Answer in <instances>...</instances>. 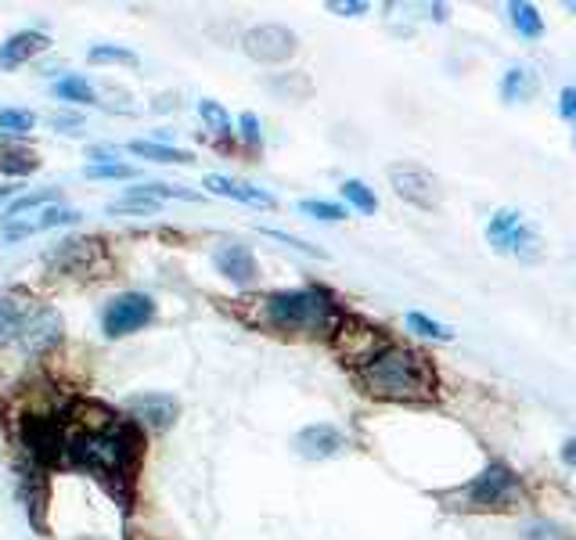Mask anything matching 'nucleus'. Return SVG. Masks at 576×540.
I'll return each mask as SVG.
<instances>
[{
	"label": "nucleus",
	"mask_w": 576,
	"mask_h": 540,
	"mask_svg": "<svg viewBox=\"0 0 576 540\" xmlns=\"http://www.w3.org/2000/svg\"><path fill=\"white\" fill-rule=\"evenodd\" d=\"M141 458L144 429L134 418H123L101 404H90V400H72L65 465L94 472L123 512L134 508V483Z\"/></svg>",
	"instance_id": "f257e3e1"
},
{
	"label": "nucleus",
	"mask_w": 576,
	"mask_h": 540,
	"mask_svg": "<svg viewBox=\"0 0 576 540\" xmlns=\"http://www.w3.org/2000/svg\"><path fill=\"white\" fill-rule=\"evenodd\" d=\"M245 321L270 335H332L342 314L328 288L306 285L260 296L245 314Z\"/></svg>",
	"instance_id": "f03ea898"
},
{
	"label": "nucleus",
	"mask_w": 576,
	"mask_h": 540,
	"mask_svg": "<svg viewBox=\"0 0 576 540\" xmlns=\"http://www.w3.org/2000/svg\"><path fill=\"white\" fill-rule=\"evenodd\" d=\"M357 378L364 393L386 400V404H429L436 396L432 360L411 346H396V342H389L364 368H357Z\"/></svg>",
	"instance_id": "7ed1b4c3"
},
{
	"label": "nucleus",
	"mask_w": 576,
	"mask_h": 540,
	"mask_svg": "<svg viewBox=\"0 0 576 540\" xmlns=\"http://www.w3.org/2000/svg\"><path fill=\"white\" fill-rule=\"evenodd\" d=\"M526 490L522 479L515 476L504 461H490L476 479H468L465 486L454 490H440L436 501H443L454 512H508L515 504H522Z\"/></svg>",
	"instance_id": "20e7f679"
},
{
	"label": "nucleus",
	"mask_w": 576,
	"mask_h": 540,
	"mask_svg": "<svg viewBox=\"0 0 576 540\" xmlns=\"http://www.w3.org/2000/svg\"><path fill=\"white\" fill-rule=\"evenodd\" d=\"M155 314H159V306L148 292H119L116 299H108L105 314H101V335L105 339H126V335L148 328Z\"/></svg>",
	"instance_id": "39448f33"
},
{
	"label": "nucleus",
	"mask_w": 576,
	"mask_h": 540,
	"mask_svg": "<svg viewBox=\"0 0 576 540\" xmlns=\"http://www.w3.org/2000/svg\"><path fill=\"white\" fill-rule=\"evenodd\" d=\"M486 242L497 252L519 256V260H537L540 256V238L533 234V227L522 220L519 209H497L486 224Z\"/></svg>",
	"instance_id": "423d86ee"
},
{
	"label": "nucleus",
	"mask_w": 576,
	"mask_h": 540,
	"mask_svg": "<svg viewBox=\"0 0 576 540\" xmlns=\"http://www.w3.org/2000/svg\"><path fill=\"white\" fill-rule=\"evenodd\" d=\"M332 346L346 364L364 368L378 350H386L389 339L382 335V328H375V324L360 321V317H342L332 332Z\"/></svg>",
	"instance_id": "0eeeda50"
},
{
	"label": "nucleus",
	"mask_w": 576,
	"mask_h": 540,
	"mask_svg": "<svg viewBox=\"0 0 576 540\" xmlns=\"http://www.w3.org/2000/svg\"><path fill=\"white\" fill-rule=\"evenodd\" d=\"M65 335V321L62 314L54 310V306H44V303H33L29 306L26 321H22V328H18V346H22V353H29V357H44V353H51L58 342H62Z\"/></svg>",
	"instance_id": "6e6552de"
},
{
	"label": "nucleus",
	"mask_w": 576,
	"mask_h": 540,
	"mask_svg": "<svg viewBox=\"0 0 576 540\" xmlns=\"http://www.w3.org/2000/svg\"><path fill=\"white\" fill-rule=\"evenodd\" d=\"M242 51L249 54L252 62L278 65V62H288V58L299 51V40L296 33L288 26H281V22H263V26H252L249 33L242 36Z\"/></svg>",
	"instance_id": "1a4fd4ad"
},
{
	"label": "nucleus",
	"mask_w": 576,
	"mask_h": 540,
	"mask_svg": "<svg viewBox=\"0 0 576 540\" xmlns=\"http://www.w3.org/2000/svg\"><path fill=\"white\" fill-rule=\"evenodd\" d=\"M389 184L411 206L418 209L440 206V184H436V177L429 170H422V166H414V162H393L389 166Z\"/></svg>",
	"instance_id": "9d476101"
},
{
	"label": "nucleus",
	"mask_w": 576,
	"mask_h": 540,
	"mask_svg": "<svg viewBox=\"0 0 576 540\" xmlns=\"http://www.w3.org/2000/svg\"><path fill=\"white\" fill-rule=\"evenodd\" d=\"M101 260H105V245L98 238H69L47 256V267L65 278H83V274H94Z\"/></svg>",
	"instance_id": "9b49d317"
},
{
	"label": "nucleus",
	"mask_w": 576,
	"mask_h": 540,
	"mask_svg": "<svg viewBox=\"0 0 576 540\" xmlns=\"http://www.w3.org/2000/svg\"><path fill=\"white\" fill-rule=\"evenodd\" d=\"M126 418H134L141 429L166 432L177 425L180 404H177V396H170V393H134L126 400Z\"/></svg>",
	"instance_id": "f8f14e48"
},
{
	"label": "nucleus",
	"mask_w": 576,
	"mask_h": 540,
	"mask_svg": "<svg viewBox=\"0 0 576 540\" xmlns=\"http://www.w3.org/2000/svg\"><path fill=\"white\" fill-rule=\"evenodd\" d=\"M80 209L72 206H62V202H54V206H44L36 209V213L29 216H18V220H11V224L0 227V238L4 242H22V238H29V234H40V231H54V227H69V224H80Z\"/></svg>",
	"instance_id": "ddd939ff"
},
{
	"label": "nucleus",
	"mask_w": 576,
	"mask_h": 540,
	"mask_svg": "<svg viewBox=\"0 0 576 540\" xmlns=\"http://www.w3.org/2000/svg\"><path fill=\"white\" fill-rule=\"evenodd\" d=\"M292 450L306 461H328L346 450V436H342L335 425L317 422V425H306V429H299L296 436H292Z\"/></svg>",
	"instance_id": "4468645a"
},
{
	"label": "nucleus",
	"mask_w": 576,
	"mask_h": 540,
	"mask_svg": "<svg viewBox=\"0 0 576 540\" xmlns=\"http://www.w3.org/2000/svg\"><path fill=\"white\" fill-rule=\"evenodd\" d=\"M202 188H206L209 195L242 202V206H256V209L278 206V198L270 195V191L256 188V184H245V180H238V177H227V173H206V177H202Z\"/></svg>",
	"instance_id": "2eb2a0df"
},
{
	"label": "nucleus",
	"mask_w": 576,
	"mask_h": 540,
	"mask_svg": "<svg viewBox=\"0 0 576 540\" xmlns=\"http://www.w3.org/2000/svg\"><path fill=\"white\" fill-rule=\"evenodd\" d=\"M18 494H22V504H26V515H29V526H33L40 537H47V519H44V508H47V476L44 468H36L26 461L22 476H18Z\"/></svg>",
	"instance_id": "dca6fc26"
},
{
	"label": "nucleus",
	"mask_w": 576,
	"mask_h": 540,
	"mask_svg": "<svg viewBox=\"0 0 576 540\" xmlns=\"http://www.w3.org/2000/svg\"><path fill=\"white\" fill-rule=\"evenodd\" d=\"M213 263H216V270L238 288H252L260 281V263H256V256H252L245 245L231 242V245H224V249H216Z\"/></svg>",
	"instance_id": "f3484780"
},
{
	"label": "nucleus",
	"mask_w": 576,
	"mask_h": 540,
	"mask_svg": "<svg viewBox=\"0 0 576 540\" xmlns=\"http://www.w3.org/2000/svg\"><path fill=\"white\" fill-rule=\"evenodd\" d=\"M51 47V36L40 33V29H22V33H11L4 44H0V69L15 72L18 65L33 62L36 54Z\"/></svg>",
	"instance_id": "a211bd4d"
},
{
	"label": "nucleus",
	"mask_w": 576,
	"mask_h": 540,
	"mask_svg": "<svg viewBox=\"0 0 576 540\" xmlns=\"http://www.w3.org/2000/svg\"><path fill=\"white\" fill-rule=\"evenodd\" d=\"M29 306L33 303L26 296H0V350L18 339V328L26 321Z\"/></svg>",
	"instance_id": "6ab92c4d"
},
{
	"label": "nucleus",
	"mask_w": 576,
	"mask_h": 540,
	"mask_svg": "<svg viewBox=\"0 0 576 540\" xmlns=\"http://www.w3.org/2000/svg\"><path fill=\"white\" fill-rule=\"evenodd\" d=\"M126 152L137 155V159H148V162H170V166H188L195 162V155L184 152V148H173V144H162V141H130Z\"/></svg>",
	"instance_id": "aec40b11"
},
{
	"label": "nucleus",
	"mask_w": 576,
	"mask_h": 540,
	"mask_svg": "<svg viewBox=\"0 0 576 540\" xmlns=\"http://www.w3.org/2000/svg\"><path fill=\"white\" fill-rule=\"evenodd\" d=\"M54 98L58 101H69L72 108L76 105H101L98 101V90H94V83L87 80V76H76V72H69V76H62V80H54Z\"/></svg>",
	"instance_id": "412c9836"
},
{
	"label": "nucleus",
	"mask_w": 576,
	"mask_h": 540,
	"mask_svg": "<svg viewBox=\"0 0 576 540\" xmlns=\"http://www.w3.org/2000/svg\"><path fill=\"white\" fill-rule=\"evenodd\" d=\"M54 202H62V191H58V188H44V191H29V195H18L15 202L4 209V224H11V220H18V216L36 213V209H44V206H54Z\"/></svg>",
	"instance_id": "4be33fe9"
},
{
	"label": "nucleus",
	"mask_w": 576,
	"mask_h": 540,
	"mask_svg": "<svg viewBox=\"0 0 576 540\" xmlns=\"http://www.w3.org/2000/svg\"><path fill=\"white\" fill-rule=\"evenodd\" d=\"M36 170H40L36 152H29V148H0V173H4V177L22 180Z\"/></svg>",
	"instance_id": "5701e85b"
},
{
	"label": "nucleus",
	"mask_w": 576,
	"mask_h": 540,
	"mask_svg": "<svg viewBox=\"0 0 576 540\" xmlns=\"http://www.w3.org/2000/svg\"><path fill=\"white\" fill-rule=\"evenodd\" d=\"M537 94V80L530 69H508L501 80V98L504 101H530Z\"/></svg>",
	"instance_id": "b1692460"
},
{
	"label": "nucleus",
	"mask_w": 576,
	"mask_h": 540,
	"mask_svg": "<svg viewBox=\"0 0 576 540\" xmlns=\"http://www.w3.org/2000/svg\"><path fill=\"white\" fill-rule=\"evenodd\" d=\"M162 209V202H155V198L148 195H137L134 188H126L123 195L108 206V213H116V216H155Z\"/></svg>",
	"instance_id": "393cba45"
},
{
	"label": "nucleus",
	"mask_w": 576,
	"mask_h": 540,
	"mask_svg": "<svg viewBox=\"0 0 576 540\" xmlns=\"http://www.w3.org/2000/svg\"><path fill=\"white\" fill-rule=\"evenodd\" d=\"M508 15H512V26L519 36H540L544 33V18L537 15V8L533 4H526V0H515V4H508Z\"/></svg>",
	"instance_id": "a878e982"
},
{
	"label": "nucleus",
	"mask_w": 576,
	"mask_h": 540,
	"mask_svg": "<svg viewBox=\"0 0 576 540\" xmlns=\"http://www.w3.org/2000/svg\"><path fill=\"white\" fill-rule=\"evenodd\" d=\"M342 198H346V206H353L357 213H364V216H371L378 209V198H375V191L364 184V180H342Z\"/></svg>",
	"instance_id": "bb28decb"
},
{
	"label": "nucleus",
	"mask_w": 576,
	"mask_h": 540,
	"mask_svg": "<svg viewBox=\"0 0 576 540\" xmlns=\"http://www.w3.org/2000/svg\"><path fill=\"white\" fill-rule=\"evenodd\" d=\"M87 62L90 65H137V54L119 44H94L87 51Z\"/></svg>",
	"instance_id": "cd10ccee"
},
{
	"label": "nucleus",
	"mask_w": 576,
	"mask_h": 540,
	"mask_svg": "<svg viewBox=\"0 0 576 540\" xmlns=\"http://www.w3.org/2000/svg\"><path fill=\"white\" fill-rule=\"evenodd\" d=\"M36 116L29 108H0V134H11V137H26L33 134Z\"/></svg>",
	"instance_id": "c85d7f7f"
},
{
	"label": "nucleus",
	"mask_w": 576,
	"mask_h": 540,
	"mask_svg": "<svg viewBox=\"0 0 576 540\" xmlns=\"http://www.w3.org/2000/svg\"><path fill=\"white\" fill-rule=\"evenodd\" d=\"M404 321H407V328H411L414 335H422V339H432V342H450V339H454V332H450L447 324L432 321V317L418 314V310H411Z\"/></svg>",
	"instance_id": "c756f323"
},
{
	"label": "nucleus",
	"mask_w": 576,
	"mask_h": 540,
	"mask_svg": "<svg viewBox=\"0 0 576 540\" xmlns=\"http://www.w3.org/2000/svg\"><path fill=\"white\" fill-rule=\"evenodd\" d=\"M198 119L213 130V134H220V137H227L234 130V123H231V116H227V108L220 105V101H198Z\"/></svg>",
	"instance_id": "7c9ffc66"
},
{
	"label": "nucleus",
	"mask_w": 576,
	"mask_h": 540,
	"mask_svg": "<svg viewBox=\"0 0 576 540\" xmlns=\"http://www.w3.org/2000/svg\"><path fill=\"white\" fill-rule=\"evenodd\" d=\"M299 213L314 216V220H324V224H332V220H346V206L328 202V198H303V202H299Z\"/></svg>",
	"instance_id": "2f4dec72"
},
{
	"label": "nucleus",
	"mask_w": 576,
	"mask_h": 540,
	"mask_svg": "<svg viewBox=\"0 0 576 540\" xmlns=\"http://www.w3.org/2000/svg\"><path fill=\"white\" fill-rule=\"evenodd\" d=\"M522 540H573L566 533V526H558L551 519H533L522 526Z\"/></svg>",
	"instance_id": "473e14b6"
},
{
	"label": "nucleus",
	"mask_w": 576,
	"mask_h": 540,
	"mask_svg": "<svg viewBox=\"0 0 576 540\" xmlns=\"http://www.w3.org/2000/svg\"><path fill=\"white\" fill-rule=\"evenodd\" d=\"M87 173L90 180H134L137 170L130 166V162H98V166H90L87 162Z\"/></svg>",
	"instance_id": "72a5a7b5"
},
{
	"label": "nucleus",
	"mask_w": 576,
	"mask_h": 540,
	"mask_svg": "<svg viewBox=\"0 0 576 540\" xmlns=\"http://www.w3.org/2000/svg\"><path fill=\"white\" fill-rule=\"evenodd\" d=\"M260 234H267V238H274V242L288 245V249H296V252H306V256H314V260H328V252L317 249V245L303 242V238H296V234H288V231H278V227H260Z\"/></svg>",
	"instance_id": "f704fd0d"
},
{
	"label": "nucleus",
	"mask_w": 576,
	"mask_h": 540,
	"mask_svg": "<svg viewBox=\"0 0 576 540\" xmlns=\"http://www.w3.org/2000/svg\"><path fill=\"white\" fill-rule=\"evenodd\" d=\"M238 137L249 144L252 152H260L263 148V134H260V116L256 112H242L238 116Z\"/></svg>",
	"instance_id": "c9c22d12"
},
{
	"label": "nucleus",
	"mask_w": 576,
	"mask_h": 540,
	"mask_svg": "<svg viewBox=\"0 0 576 540\" xmlns=\"http://www.w3.org/2000/svg\"><path fill=\"white\" fill-rule=\"evenodd\" d=\"M47 123H51L54 130H62V134H80L83 126H87V119H83V112H76V108H62V112H51Z\"/></svg>",
	"instance_id": "e433bc0d"
},
{
	"label": "nucleus",
	"mask_w": 576,
	"mask_h": 540,
	"mask_svg": "<svg viewBox=\"0 0 576 540\" xmlns=\"http://www.w3.org/2000/svg\"><path fill=\"white\" fill-rule=\"evenodd\" d=\"M328 11L332 15H346V18H357L368 11V4L364 0H328Z\"/></svg>",
	"instance_id": "4c0bfd02"
},
{
	"label": "nucleus",
	"mask_w": 576,
	"mask_h": 540,
	"mask_svg": "<svg viewBox=\"0 0 576 540\" xmlns=\"http://www.w3.org/2000/svg\"><path fill=\"white\" fill-rule=\"evenodd\" d=\"M558 112H562V119L576 123V87H562V94H558Z\"/></svg>",
	"instance_id": "58836bf2"
},
{
	"label": "nucleus",
	"mask_w": 576,
	"mask_h": 540,
	"mask_svg": "<svg viewBox=\"0 0 576 540\" xmlns=\"http://www.w3.org/2000/svg\"><path fill=\"white\" fill-rule=\"evenodd\" d=\"M119 148H112V144H94V148H87V159L90 166H98V162H116Z\"/></svg>",
	"instance_id": "ea45409f"
},
{
	"label": "nucleus",
	"mask_w": 576,
	"mask_h": 540,
	"mask_svg": "<svg viewBox=\"0 0 576 540\" xmlns=\"http://www.w3.org/2000/svg\"><path fill=\"white\" fill-rule=\"evenodd\" d=\"M22 195V184H15V180H8V184H0V206H4V202H15V198Z\"/></svg>",
	"instance_id": "a19ab883"
},
{
	"label": "nucleus",
	"mask_w": 576,
	"mask_h": 540,
	"mask_svg": "<svg viewBox=\"0 0 576 540\" xmlns=\"http://www.w3.org/2000/svg\"><path fill=\"white\" fill-rule=\"evenodd\" d=\"M562 458H566V465L576 468V436H573V440L562 443Z\"/></svg>",
	"instance_id": "79ce46f5"
}]
</instances>
